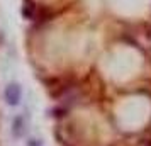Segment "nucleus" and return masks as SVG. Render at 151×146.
Masks as SVG:
<instances>
[{"label":"nucleus","instance_id":"1","mask_svg":"<svg viewBox=\"0 0 151 146\" xmlns=\"http://www.w3.org/2000/svg\"><path fill=\"white\" fill-rule=\"evenodd\" d=\"M4 97H5V102L9 105H12V107L19 105V102L22 99V87L17 82H10L5 87V90H4Z\"/></svg>","mask_w":151,"mask_h":146},{"label":"nucleus","instance_id":"2","mask_svg":"<svg viewBox=\"0 0 151 146\" xmlns=\"http://www.w3.org/2000/svg\"><path fill=\"white\" fill-rule=\"evenodd\" d=\"M24 132H26L24 117H22V116H15V117L12 119V134H14L15 138H21Z\"/></svg>","mask_w":151,"mask_h":146},{"label":"nucleus","instance_id":"3","mask_svg":"<svg viewBox=\"0 0 151 146\" xmlns=\"http://www.w3.org/2000/svg\"><path fill=\"white\" fill-rule=\"evenodd\" d=\"M34 14H36L34 2L32 0H22V15H24V19L32 21L34 19Z\"/></svg>","mask_w":151,"mask_h":146},{"label":"nucleus","instance_id":"4","mask_svg":"<svg viewBox=\"0 0 151 146\" xmlns=\"http://www.w3.org/2000/svg\"><path fill=\"white\" fill-rule=\"evenodd\" d=\"M29 146H41V139H29Z\"/></svg>","mask_w":151,"mask_h":146}]
</instances>
